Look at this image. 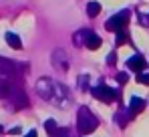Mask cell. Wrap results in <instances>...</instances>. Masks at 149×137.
<instances>
[{"instance_id":"cell-13","label":"cell","mask_w":149,"mask_h":137,"mask_svg":"<svg viewBox=\"0 0 149 137\" xmlns=\"http://www.w3.org/2000/svg\"><path fill=\"white\" fill-rule=\"evenodd\" d=\"M115 34H117V45H125V43L129 41V36H127L125 30H119V32H115Z\"/></svg>"},{"instance_id":"cell-10","label":"cell","mask_w":149,"mask_h":137,"mask_svg":"<svg viewBox=\"0 0 149 137\" xmlns=\"http://www.w3.org/2000/svg\"><path fill=\"white\" fill-rule=\"evenodd\" d=\"M12 93H16L12 85H8L6 81H0V97H10Z\"/></svg>"},{"instance_id":"cell-18","label":"cell","mask_w":149,"mask_h":137,"mask_svg":"<svg viewBox=\"0 0 149 137\" xmlns=\"http://www.w3.org/2000/svg\"><path fill=\"white\" fill-rule=\"evenodd\" d=\"M54 137H69V131H67V129H58V133Z\"/></svg>"},{"instance_id":"cell-4","label":"cell","mask_w":149,"mask_h":137,"mask_svg":"<svg viewBox=\"0 0 149 137\" xmlns=\"http://www.w3.org/2000/svg\"><path fill=\"white\" fill-rule=\"evenodd\" d=\"M127 67L131 68V71H135V73H143V68L147 67V61L141 55H133V57L127 59Z\"/></svg>"},{"instance_id":"cell-21","label":"cell","mask_w":149,"mask_h":137,"mask_svg":"<svg viewBox=\"0 0 149 137\" xmlns=\"http://www.w3.org/2000/svg\"><path fill=\"white\" fill-rule=\"evenodd\" d=\"M147 24H149V14H147Z\"/></svg>"},{"instance_id":"cell-20","label":"cell","mask_w":149,"mask_h":137,"mask_svg":"<svg viewBox=\"0 0 149 137\" xmlns=\"http://www.w3.org/2000/svg\"><path fill=\"white\" fill-rule=\"evenodd\" d=\"M10 133H12V135H16V133H20V127H14V129H10Z\"/></svg>"},{"instance_id":"cell-1","label":"cell","mask_w":149,"mask_h":137,"mask_svg":"<svg viewBox=\"0 0 149 137\" xmlns=\"http://www.w3.org/2000/svg\"><path fill=\"white\" fill-rule=\"evenodd\" d=\"M97 125H99V119L91 113L89 107H81L79 109V113H77V127H79L81 135H87V133L95 131Z\"/></svg>"},{"instance_id":"cell-2","label":"cell","mask_w":149,"mask_h":137,"mask_svg":"<svg viewBox=\"0 0 149 137\" xmlns=\"http://www.w3.org/2000/svg\"><path fill=\"white\" fill-rule=\"evenodd\" d=\"M127 22H129V10H121L105 22V28L111 30V32H119V30L127 28Z\"/></svg>"},{"instance_id":"cell-19","label":"cell","mask_w":149,"mask_h":137,"mask_svg":"<svg viewBox=\"0 0 149 137\" xmlns=\"http://www.w3.org/2000/svg\"><path fill=\"white\" fill-rule=\"evenodd\" d=\"M24 137H38V135H36V131H34V129H32V131H28V133H26Z\"/></svg>"},{"instance_id":"cell-3","label":"cell","mask_w":149,"mask_h":137,"mask_svg":"<svg viewBox=\"0 0 149 137\" xmlns=\"http://www.w3.org/2000/svg\"><path fill=\"white\" fill-rule=\"evenodd\" d=\"M91 93H93V97L97 101H103V103H113V101L119 99V91H115V89H111L107 85H97V87L91 89Z\"/></svg>"},{"instance_id":"cell-9","label":"cell","mask_w":149,"mask_h":137,"mask_svg":"<svg viewBox=\"0 0 149 137\" xmlns=\"http://www.w3.org/2000/svg\"><path fill=\"white\" fill-rule=\"evenodd\" d=\"M99 12H101V4L97 2V0H91V2L87 4V14H89L91 18H95Z\"/></svg>"},{"instance_id":"cell-14","label":"cell","mask_w":149,"mask_h":137,"mask_svg":"<svg viewBox=\"0 0 149 137\" xmlns=\"http://www.w3.org/2000/svg\"><path fill=\"white\" fill-rule=\"evenodd\" d=\"M137 83L149 85V73H137Z\"/></svg>"},{"instance_id":"cell-16","label":"cell","mask_w":149,"mask_h":137,"mask_svg":"<svg viewBox=\"0 0 149 137\" xmlns=\"http://www.w3.org/2000/svg\"><path fill=\"white\" fill-rule=\"evenodd\" d=\"M107 63H109V65H115V63H117V55H115V52H111V55L107 57Z\"/></svg>"},{"instance_id":"cell-7","label":"cell","mask_w":149,"mask_h":137,"mask_svg":"<svg viewBox=\"0 0 149 137\" xmlns=\"http://www.w3.org/2000/svg\"><path fill=\"white\" fill-rule=\"evenodd\" d=\"M101 45H103V41H101L99 34H95V32H89V36H87V43H85V46H87V48H91V50H97Z\"/></svg>"},{"instance_id":"cell-17","label":"cell","mask_w":149,"mask_h":137,"mask_svg":"<svg viewBox=\"0 0 149 137\" xmlns=\"http://www.w3.org/2000/svg\"><path fill=\"white\" fill-rule=\"evenodd\" d=\"M87 83H89V77H83V75H81V79H79V85H81V87H87Z\"/></svg>"},{"instance_id":"cell-6","label":"cell","mask_w":149,"mask_h":137,"mask_svg":"<svg viewBox=\"0 0 149 137\" xmlns=\"http://www.w3.org/2000/svg\"><path fill=\"white\" fill-rule=\"evenodd\" d=\"M143 107H145V101H143V99H139V97H131V101H129V109H127V111H129L131 115H135V113H139Z\"/></svg>"},{"instance_id":"cell-15","label":"cell","mask_w":149,"mask_h":137,"mask_svg":"<svg viewBox=\"0 0 149 137\" xmlns=\"http://www.w3.org/2000/svg\"><path fill=\"white\" fill-rule=\"evenodd\" d=\"M127 79H129V77H127V73H119V75H117V81H119L121 85H125V83H127Z\"/></svg>"},{"instance_id":"cell-11","label":"cell","mask_w":149,"mask_h":137,"mask_svg":"<svg viewBox=\"0 0 149 137\" xmlns=\"http://www.w3.org/2000/svg\"><path fill=\"white\" fill-rule=\"evenodd\" d=\"M45 129H47V133H49V135H52V137L58 133V127H56V123H54L52 119H47V123H45Z\"/></svg>"},{"instance_id":"cell-12","label":"cell","mask_w":149,"mask_h":137,"mask_svg":"<svg viewBox=\"0 0 149 137\" xmlns=\"http://www.w3.org/2000/svg\"><path fill=\"white\" fill-rule=\"evenodd\" d=\"M129 117H133V115L129 113V111H127V113H117V115H115V121H117L121 127H125V123L129 121Z\"/></svg>"},{"instance_id":"cell-8","label":"cell","mask_w":149,"mask_h":137,"mask_svg":"<svg viewBox=\"0 0 149 137\" xmlns=\"http://www.w3.org/2000/svg\"><path fill=\"white\" fill-rule=\"evenodd\" d=\"M6 43L12 46V48H16V50H20L22 48V41H20V36L18 34H14V32H6Z\"/></svg>"},{"instance_id":"cell-5","label":"cell","mask_w":149,"mask_h":137,"mask_svg":"<svg viewBox=\"0 0 149 137\" xmlns=\"http://www.w3.org/2000/svg\"><path fill=\"white\" fill-rule=\"evenodd\" d=\"M0 71H2L4 75H14V73L18 71V65H16L14 61H10V59L0 57Z\"/></svg>"}]
</instances>
